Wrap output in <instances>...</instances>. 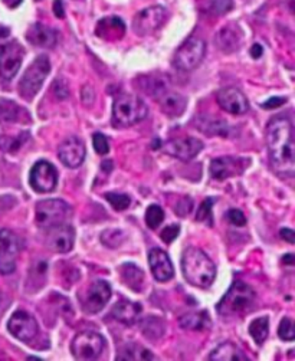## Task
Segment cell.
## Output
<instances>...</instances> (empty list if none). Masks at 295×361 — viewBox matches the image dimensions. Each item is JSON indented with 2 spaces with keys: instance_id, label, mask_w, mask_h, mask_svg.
Wrapping results in <instances>:
<instances>
[{
  "instance_id": "6da1fadb",
  "label": "cell",
  "mask_w": 295,
  "mask_h": 361,
  "mask_svg": "<svg viewBox=\"0 0 295 361\" xmlns=\"http://www.w3.org/2000/svg\"><path fill=\"white\" fill-rule=\"evenodd\" d=\"M267 145L274 170L284 177H292L295 173V145L292 124L288 118L277 117L268 123Z\"/></svg>"
},
{
  "instance_id": "7a4b0ae2",
  "label": "cell",
  "mask_w": 295,
  "mask_h": 361,
  "mask_svg": "<svg viewBox=\"0 0 295 361\" xmlns=\"http://www.w3.org/2000/svg\"><path fill=\"white\" fill-rule=\"evenodd\" d=\"M183 277L197 288H209L216 277V268L211 258L197 248H188L182 256Z\"/></svg>"
},
{
  "instance_id": "3957f363",
  "label": "cell",
  "mask_w": 295,
  "mask_h": 361,
  "mask_svg": "<svg viewBox=\"0 0 295 361\" xmlns=\"http://www.w3.org/2000/svg\"><path fill=\"white\" fill-rule=\"evenodd\" d=\"M255 303L254 289L242 281H236L226 295L221 299L216 306L219 315L225 318H236L245 315Z\"/></svg>"
},
{
  "instance_id": "277c9868",
  "label": "cell",
  "mask_w": 295,
  "mask_h": 361,
  "mask_svg": "<svg viewBox=\"0 0 295 361\" xmlns=\"http://www.w3.org/2000/svg\"><path fill=\"white\" fill-rule=\"evenodd\" d=\"M149 108L145 103L133 94H123L112 105V122L117 127L134 126L147 117Z\"/></svg>"
},
{
  "instance_id": "5b68a950",
  "label": "cell",
  "mask_w": 295,
  "mask_h": 361,
  "mask_svg": "<svg viewBox=\"0 0 295 361\" xmlns=\"http://www.w3.org/2000/svg\"><path fill=\"white\" fill-rule=\"evenodd\" d=\"M51 72V63L48 56L41 55L29 65L19 82V94L26 101H31L44 85V81Z\"/></svg>"
},
{
  "instance_id": "8992f818",
  "label": "cell",
  "mask_w": 295,
  "mask_h": 361,
  "mask_svg": "<svg viewBox=\"0 0 295 361\" xmlns=\"http://www.w3.org/2000/svg\"><path fill=\"white\" fill-rule=\"evenodd\" d=\"M71 207L68 203L59 199L41 200L37 204V223L42 229H51L63 225L70 218Z\"/></svg>"
},
{
  "instance_id": "52a82bcc",
  "label": "cell",
  "mask_w": 295,
  "mask_h": 361,
  "mask_svg": "<svg viewBox=\"0 0 295 361\" xmlns=\"http://www.w3.org/2000/svg\"><path fill=\"white\" fill-rule=\"evenodd\" d=\"M105 347L104 337L97 331H82L77 334L71 344L72 355L77 360H97Z\"/></svg>"
},
{
  "instance_id": "ba28073f",
  "label": "cell",
  "mask_w": 295,
  "mask_h": 361,
  "mask_svg": "<svg viewBox=\"0 0 295 361\" xmlns=\"http://www.w3.org/2000/svg\"><path fill=\"white\" fill-rule=\"evenodd\" d=\"M206 53V44L196 37L189 38L176 51L173 64L181 71H192L200 65Z\"/></svg>"
},
{
  "instance_id": "9c48e42d",
  "label": "cell",
  "mask_w": 295,
  "mask_h": 361,
  "mask_svg": "<svg viewBox=\"0 0 295 361\" xmlns=\"http://www.w3.org/2000/svg\"><path fill=\"white\" fill-rule=\"evenodd\" d=\"M22 249V240L16 233L8 229L0 230V274L15 273L16 261Z\"/></svg>"
},
{
  "instance_id": "30bf717a",
  "label": "cell",
  "mask_w": 295,
  "mask_h": 361,
  "mask_svg": "<svg viewBox=\"0 0 295 361\" xmlns=\"http://www.w3.org/2000/svg\"><path fill=\"white\" fill-rule=\"evenodd\" d=\"M25 58L23 46L12 41L0 46V75L4 79L11 81L19 71Z\"/></svg>"
},
{
  "instance_id": "8fae6325",
  "label": "cell",
  "mask_w": 295,
  "mask_h": 361,
  "mask_svg": "<svg viewBox=\"0 0 295 361\" xmlns=\"http://www.w3.org/2000/svg\"><path fill=\"white\" fill-rule=\"evenodd\" d=\"M167 18V12L163 6H150L143 9L134 16L133 27L137 35L145 37L156 32L157 29L164 23Z\"/></svg>"
},
{
  "instance_id": "7c38bea8",
  "label": "cell",
  "mask_w": 295,
  "mask_h": 361,
  "mask_svg": "<svg viewBox=\"0 0 295 361\" xmlns=\"http://www.w3.org/2000/svg\"><path fill=\"white\" fill-rule=\"evenodd\" d=\"M29 182L35 192L38 193H51L55 190L58 185V171L53 167V164L42 160L38 162L32 170Z\"/></svg>"
},
{
  "instance_id": "4fadbf2b",
  "label": "cell",
  "mask_w": 295,
  "mask_h": 361,
  "mask_svg": "<svg viewBox=\"0 0 295 361\" xmlns=\"http://www.w3.org/2000/svg\"><path fill=\"white\" fill-rule=\"evenodd\" d=\"M9 333L19 341L29 343L38 334L37 320L26 311H16L8 322Z\"/></svg>"
},
{
  "instance_id": "5bb4252c",
  "label": "cell",
  "mask_w": 295,
  "mask_h": 361,
  "mask_svg": "<svg viewBox=\"0 0 295 361\" xmlns=\"http://www.w3.org/2000/svg\"><path fill=\"white\" fill-rule=\"evenodd\" d=\"M111 294H112L111 285L107 281H103V280L96 281L90 288H88L86 296L82 301L84 313L90 315L98 314L108 304Z\"/></svg>"
},
{
  "instance_id": "9a60e30c",
  "label": "cell",
  "mask_w": 295,
  "mask_h": 361,
  "mask_svg": "<svg viewBox=\"0 0 295 361\" xmlns=\"http://www.w3.org/2000/svg\"><path fill=\"white\" fill-rule=\"evenodd\" d=\"M163 148L169 156L188 162L195 159L202 152L203 143L193 137H183V138H176V140L167 141Z\"/></svg>"
},
{
  "instance_id": "2e32d148",
  "label": "cell",
  "mask_w": 295,
  "mask_h": 361,
  "mask_svg": "<svg viewBox=\"0 0 295 361\" xmlns=\"http://www.w3.org/2000/svg\"><path fill=\"white\" fill-rule=\"evenodd\" d=\"M46 244L49 249L58 254H67L74 248L75 242V230L72 226L63 223L48 229Z\"/></svg>"
},
{
  "instance_id": "e0dca14e",
  "label": "cell",
  "mask_w": 295,
  "mask_h": 361,
  "mask_svg": "<svg viewBox=\"0 0 295 361\" xmlns=\"http://www.w3.org/2000/svg\"><path fill=\"white\" fill-rule=\"evenodd\" d=\"M218 104L219 107L233 115H241L248 112L249 110V103L247 100V97L244 96V93H241L238 88L233 86H228V88H222L221 91L216 96Z\"/></svg>"
},
{
  "instance_id": "ac0fdd59",
  "label": "cell",
  "mask_w": 295,
  "mask_h": 361,
  "mask_svg": "<svg viewBox=\"0 0 295 361\" xmlns=\"http://www.w3.org/2000/svg\"><path fill=\"white\" fill-rule=\"evenodd\" d=\"M86 150L84 143L77 137L67 138L58 148V156L59 160L64 163V166L70 169L79 167L85 160Z\"/></svg>"
},
{
  "instance_id": "d6986e66",
  "label": "cell",
  "mask_w": 295,
  "mask_h": 361,
  "mask_svg": "<svg viewBox=\"0 0 295 361\" xmlns=\"http://www.w3.org/2000/svg\"><path fill=\"white\" fill-rule=\"evenodd\" d=\"M248 166V160L235 157H219L211 163V176L215 180H226L242 174Z\"/></svg>"
},
{
  "instance_id": "ffe728a7",
  "label": "cell",
  "mask_w": 295,
  "mask_h": 361,
  "mask_svg": "<svg viewBox=\"0 0 295 361\" xmlns=\"http://www.w3.org/2000/svg\"><path fill=\"white\" fill-rule=\"evenodd\" d=\"M149 265L155 280L159 282H166L174 275V269L169 255L159 248H155L149 252Z\"/></svg>"
},
{
  "instance_id": "44dd1931",
  "label": "cell",
  "mask_w": 295,
  "mask_h": 361,
  "mask_svg": "<svg viewBox=\"0 0 295 361\" xmlns=\"http://www.w3.org/2000/svg\"><path fill=\"white\" fill-rule=\"evenodd\" d=\"M155 100L159 101L163 112L171 118L181 117L185 112L188 105V100L182 94L170 89V86L163 89Z\"/></svg>"
},
{
  "instance_id": "7402d4cb",
  "label": "cell",
  "mask_w": 295,
  "mask_h": 361,
  "mask_svg": "<svg viewBox=\"0 0 295 361\" xmlns=\"http://www.w3.org/2000/svg\"><path fill=\"white\" fill-rule=\"evenodd\" d=\"M96 34L98 38L105 39V41H118L122 39L126 34V25L123 19L117 16H110L104 18L98 22Z\"/></svg>"
},
{
  "instance_id": "603a6c76",
  "label": "cell",
  "mask_w": 295,
  "mask_h": 361,
  "mask_svg": "<svg viewBox=\"0 0 295 361\" xmlns=\"http://www.w3.org/2000/svg\"><path fill=\"white\" fill-rule=\"evenodd\" d=\"M26 39L35 46H42V48H51L56 45L58 35L53 29L42 25V23H35L29 27Z\"/></svg>"
},
{
  "instance_id": "cb8c5ba5",
  "label": "cell",
  "mask_w": 295,
  "mask_h": 361,
  "mask_svg": "<svg viewBox=\"0 0 295 361\" xmlns=\"http://www.w3.org/2000/svg\"><path fill=\"white\" fill-rule=\"evenodd\" d=\"M143 308L140 304L137 303H131V301L123 299L120 303H117L112 310H111V315L126 325H134L141 314Z\"/></svg>"
},
{
  "instance_id": "d4e9b609",
  "label": "cell",
  "mask_w": 295,
  "mask_h": 361,
  "mask_svg": "<svg viewBox=\"0 0 295 361\" xmlns=\"http://www.w3.org/2000/svg\"><path fill=\"white\" fill-rule=\"evenodd\" d=\"M215 42L222 52L225 53L235 52L241 45V34L238 31V27L233 25L222 27L215 38Z\"/></svg>"
},
{
  "instance_id": "484cf974",
  "label": "cell",
  "mask_w": 295,
  "mask_h": 361,
  "mask_svg": "<svg viewBox=\"0 0 295 361\" xmlns=\"http://www.w3.org/2000/svg\"><path fill=\"white\" fill-rule=\"evenodd\" d=\"M0 122L4 123H29L27 111L11 100H0Z\"/></svg>"
},
{
  "instance_id": "4316f807",
  "label": "cell",
  "mask_w": 295,
  "mask_h": 361,
  "mask_svg": "<svg viewBox=\"0 0 295 361\" xmlns=\"http://www.w3.org/2000/svg\"><path fill=\"white\" fill-rule=\"evenodd\" d=\"M120 275H122V281L133 291L136 292H141L144 288V282H145V275L143 270L134 265V263H124L120 268Z\"/></svg>"
},
{
  "instance_id": "83f0119b",
  "label": "cell",
  "mask_w": 295,
  "mask_h": 361,
  "mask_svg": "<svg viewBox=\"0 0 295 361\" xmlns=\"http://www.w3.org/2000/svg\"><path fill=\"white\" fill-rule=\"evenodd\" d=\"M211 361H248L247 354L232 343H223L208 357Z\"/></svg>"
},
{
  "instance_id": "f1b7e54d",
  "label": "cell",
  "mask_w": 295,
  "mask_h": 361,
  "mask_svg": "<svg viewBox=\"0 0 295 361\" xmlns=\"http://www.w3.org/2000/svg\"><path fill=\"white\" fill-rule=\"evenodd\" d=\"M179 325L189 331H206L212 325V320L206 311L189 313L179 318Z\"/></svg>"
},
{
  "instance_id": "f546056e",
  "label": "cell",
  "mask_w": 295,
  "mask_h": 361,
  "mask_svg": "<svg viewBox=\"0 0 295 361\" xmlns=\"http://www.w3.org/2000/svg\"><path fill=\"white\" fill-rule=\"evenodd\" d=\"M117 360H129V361H145L153 360V353L140 344H126L123 348L118 350Z\"/></svg>"
},
{
  "instance_id": "4dcf8cb0",
  "label": "cell",
  "mask_w": 295,
  "mask_h": 361,
  "mask_svg": "<svg viewBox=\"0 0 295 361\" xmlns=\"http://www.w3.org/2000/svg\"><path fill=\"white\" fill-rule=\"evenodd\" d=\"M200 8L206 15L222 16L233 9V0H202Z\"/></svg>"
},
{
  "instance_id": "1f68e13d",
  "label": "cell",
  "mask_w": 295,
  "mask_h": 361,
  "mask_svg": "<svg viewBox=\"0 0 295 361\" xmlns=\"http://www.w3.org/2000/svg\"><path fill=\"white\" fill-rule=\"evenodd\" d=\"M197 129L206 134L211 136H226L228 134V124L221 122V119H211V118H203L199 117L197 123H196Z\"/></svg>"
},
{
  "instance_id": "d6a6232c",
  "label": "cell",
  "mask_w": 295,
  "mask_h": 361,
  "mask_svg": "<svg viewBox=\"0 0 295 361\" xmlns=\"http://www.w3.org/2000/svg\"><path fill=\"white\" fill-rule=\"evenodd\" d=\"M249 336L254 339V341L261 346L265 340H267L268 337V333H270V322H268V318L267 317H261V318H256L254 320L251 324H249Z\"/></svg>"
},
{
  "instance_id": "836d02e7",
  "label": "cell",
  "mask_w": 295,
  "mask_h": 361,
  "mask_svg": "<svg viewBox=\"0 0 295 361\" xmlns=\"http://www.w3.org/2000/svg\"><path fill=\"white\" fill-rule=\"evenodd\" d=\"M141 329L143 333L147 339L150 340H157L163 336L164 333V324L162 320L156 318V317H147L144 321H143V325H141Z\"/></svg>"
},
{
  "instance_id": "e575fe53",
  "label": "cell",
  "mask_w": 295,
  "mask_h": 361,
  "mask_svg": "<svg viewBox=\"0 0 295 361\" xmlns=\"http://www.w3.org/2000/svg\"><path fill=\"white\" fill-rule=\"evenodd\" d=\"M164 221V212L159 204H152L145 210V223L150 229H157Z\"/></svg>"
},
{
  "instance_id": "d590c367",
  "label": "cell",
  "mask_w": 295,
  "mask_h": 361,
  "mask_svg": "<svg viewBox=\"0 0 295 361\" xmlns=\"http://www.w3.org/2000/svg\"><path fill=\"white\" fill-rule=\"evenodd\" d=\"M126 235L120 229H108L101 233V240L103 244L108 248H118L124 240Z\"/></svg>"
},
{
  "instance_id": "8d00e7d4",
  "label": "cell",
  "mask_w": 295,
  "mask_h": 361,
  "mask_svg": "<svg viewBox=\"0 0 295 361\" xmlns=\"http://www.w3.org/2000/svg\"><path fill=\"white\" fill-rule=\"evenodd\" d=\"M214 203H215V199L212 197H208L204 199L197 210V215H196V219L199 222H206L209 226L214 225V216H212V207H214Z\"/></svg>"
},
{
  "instance_id": "74e56055",
  "label": "cell",
  "mask_w": 295,
  "mask_h": 361,
  "mask_svg": "<svg viewBox=\"0 0 295 361\" xmlns=\"http://www.w3.org/2000/svg\"><path fill=\"white\" fill-rule=\"evenodd\" d=\"M105 199L108 200V203L118 210V212H122V210L129 209V206L131 204V199L127 195H118V193H107Z\"/></svg>"
},
{
  "instance_id": "f35d334b",
  "label": "cell",
  "mask_w": 295,
  "mask_h": 361,
  "mask_svg": "<svg viewBox=\"0 0 295 361\" xmlns=\"http://www.w3.org/2000/svg\"><path fill=\"white\" fill-rule=\"evenodd\" d=\"M278 334L280 339L284 341H292L295 339V331H294V322L291 318H284L278 327Z\"/></svg>"
},
{
  "instance_id": "ab89813d",
  "label": "cell",
  "mask_w": 295,
  "mask_h": 361,
  "mask_svg": "<svg viewBox=\"0 0 295 361\" xmlns=\"http://www.w3.org/2000/svg\"><path fill=\"white\" fill-rule=\"evenodd\" d=\"M192 209H193V200L189 196H183L179 202L176 203L174 212H176L177 216L185 218L192 212Z\"/></svg>"
},
{
  "instance_id": "60d3db41",
  "label": "cell",
  "mask_w": 295,
  "mask_h": 361,
  "mask_svg": "<svg viewBox=\"0 0 295 361\" xmlns=\"http://www.w3.org/2000/svg\"><path fill=\"white\" fill-rule=\"evenodd\" d=\"M93 144H94L96 152H97L100 156L108 155V152H110V144H108V138H107L104 134L96 133V134L93 136Z\"/></svg>"
},
{
  "instance_id": "b9f144b4",
  "label": "cell",
  "mask_w": 295,
  "mask_h": 361,
  "mask_svg": "<svg viewBox=\"0 0 295 361\" xmlns=\"http://www.w3.org/2000/svg\"><path fill=\"white\" fill-rule=\"evenodd\" d=\"M228 219L235 226H245L247 225L245 215L238 209H230L229 212H228Z\"/></svg>"
},
{
  "instance_id": "7bdbcfd3",
  "label": "cell",
  "mask_w": 295,
  "mask_h": 361,
  "mask_svg": "<svg viewBox=\"0 0 295 361\" xmlns=\"http://www.w3.org/2000/svg\"><path fill=\"white\" fill-rule=\"evenodd\" d=\"M52 91H53V94H55L59 100H65V98H68V96H70L68 86H67V84H65L63 79H56V81H55V84L52 85Z\"/></svg>"
},
{
  "instance_id": "ee69618b",
  "label": "cell",
  "mask_w": 295,
  "mask_h": 361,
  "mask_svg": "<svg viewBox=\"0 0 295 361\" xmlns=\"http://www.w3.org/2000/svg\"><path fill=\"white\" fill-rule=\"evenodd\" d=\"M179 233H181V228L177 226V225H173V226H167L164 230H162L160 237H162L163 242L170 244V242H173V240H174L177 236H179Z\"/></svg>"
},
{
  "instance_id": "f6af8a7d",
  "label": "cell",
  "mask_w": 295,
  "mask_h": 361,
  "mask_svg": "<svg viewBox=\"0 0 295 361\" xmlns=\"http://www.w3.org/2000/svg\"><path fill=\"white\" fill-rule=\"evenodd\" d=\"M285 101H287V100L282 98V97H274V98H271V100H268V101H265L263 104H261V107H262L263 110H273V108L281 107Z\"/></svg>"
},
{
  "instance_id": "bcb514c9",
  "label": "cell",
  "mask_w": 295,
  "mask_h": 361,
  "mask_svg": "<svg viewBox=\"0 0 295 361\" xmlns=\"http://www.w3.org/2000/svg\"><path fill=\"white\" fill-rule=\"evenodd\" d=\"M82 100L85 104H93L94 103V89L90 85H85L82 88Z\"/></svg>"
},
{
  "instance_id": "7dc6e473",
  "label": "cell",
  "mask_w": 295,
  "mask_h": 361,
  "mask_svg": "<svg viewBox=\"0 0 295 361\" xmlns=\"http://www.w3.org/2000/svg\"><path fill=\"white\" fill-rule=\"evenodd\" d=\"M53 13L59 19H63L65 16V8H64L63 0H55V2H53Z\"/></svg>"
},
{
  "instance_id": "c3c4849f",
  "label": "cell",
  "mask_w": 295,
  "mask_h": 361,
  "mask_svg": "<svg viewBox=\"0 0 295 361\" xmlns=\"http://www.w3.org/2000/svg\"><path fill=\"white\" fill-rule=\"evenodd\" d=\"M280 235H281V237H282L284 240H287L288 244H295V237H294V230H292V229L284 228V229H281Z\"/></svg>"
},
{
  "instance_id": "681fc988",
  "label": "cell",
  "mask_w": 295,
  "mask_h": 361,
  "mask_svg": "<svg viewBox=\"0 0 295 361\" xmlns=\"http://www.w3.org/2000/svg\"><path fill=\"white\" fill-rule=\"evenodd\" d=\"M262 53H263V49H262V46H261L259 44H255V45L251 48V55H252V58L258 59V58L262 56Z\"/></svg>"
},
{
  "instance_id": "f907efd6",
  "label": "cell",
  "mask_w": 295,
  "mask_h": 361,
  "mask_svg": "<svg viewBox=\"0 0 295 361\" xmlns=\"http://www.w3.org/2000/svg\"><path fill=\"white\" fill-rule=\"evenodd\" d=\"M282 262L284 265H294V255L292 254H288L282 258Z\"/></svg>"
},
{
  "instance_id": "816d5d0a",
  "label": "cell",
  "mask_w": 295,
  "mask_h": 361,
  "mask_svg": "<svg viewBox=\"0 0 295 361\" xmlns=\"http://www.w3.org/2000/svg\"><path fill=\"white\" fill-rule=\"evenodd\" d=\"M9 35V29L8 27H4V26H0V38H5V37H8Z\"/></svg>"
}]
</instances>
